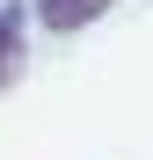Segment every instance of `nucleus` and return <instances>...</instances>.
Listing matches in <instances>:
<instances>
[{
  "mask_svg": "<svg viewBox=\"0 0 153 160\" xmlns=\"http://www.w3.org/2000/svg\"><path fill=\"white\" fill-rule=\"evenodd\" d=\"M22 58H29V8L22 0H0V88L22 80Z\"/></svg>",
  "mask_w": 153,
  "mask_h": 160,
  "instance_id": "obj_1",
  "label": "nucleus"
},
{
  "mask_svg": "<svg viewBox=\"0 0 153 160\" xmlns=\"http://www.w3.org/2000/svg\"><path fill=\"white\" fill-rule=\"evenodd\" d=\"M102 8H117V0H37V22L51 37H73V29H88Z\"/></svg>",
  "mask_w": 153,
  "mask_h": 160,
  "instance_id": "obj_2",
  "label": "nucleus"
}]
</instances>
